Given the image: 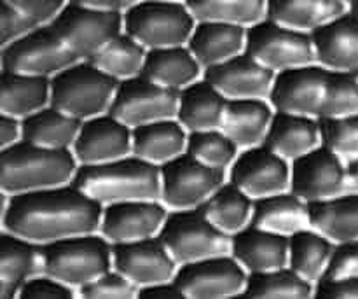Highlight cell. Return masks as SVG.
I'll return each instance as SVG.
<instances>
[{
	"label": "cell",
	"mask_w": 358,
	"mask_h": 299,
	"mask_svg": "<svg viewBox=\"0 0 358 299\" xmlns=\"http://www.w3.org/2000/svg\"><path fill=\"white\" fill-rule=\"evenodd\" d=\"M275 112V107L268 98L229 100L220 128L234 140L240 149L261 146L264 144Z\"/></svg>",
	"instance_id": "26"
},
{
	"label": "cell",
	"mask_w": 358,
	"mask_h": 299,
	"mask_svg": "<svg viewBox=\"0 0 358 299\" xmlns=\"http://www.w3.org/2000/svg\"><path fill=\"white\" fill-rule=\"evenodd\" d=\"M2 230L35 244L100 233L103 205L73 182L41 191L3 195Z\"/></svg>",
	"instance_id": "1"
},
{
	"label": "cell",
	"mask_w": 358,
	"mask_h": 299,
	"mask_svg": "<svg viewBox=\"0 0 358 299\" xmlns=\"http://www.w3.org/2000/svg\"><path fill=\"white\" fill-rule=\"evenodd\" d=\"M175 282L185 299H241L248 272L233 254H220L180 265Z\"/></svg>",
	"instance_id": "13"
},
{
	"label": "cell",
	"mask_w": 358,
	"mask_h": 299,
	"mask_svg": "<svg viewBox=\"0 0 358 299\" xmlns=\"http://www.w3.org/2000/svg\"><path fill=\"white\" fill-rule=\"evenodd\" d=\"M346 161V193H358V156Z\"/></svg>",
	"instance_id": "51"
},
{
	"label": "cell",
	"mask_w": 358,
	"mask_h": 299,
	"mask_svg": "<svg viewBox=\"0 0 358 299\" xmlns=\"http://www.w3.org/2000/svg\"><path fill=\"white\" fill-rule=\"evenodd\" d=\"M324 144L320 119L294 112L276 111L264 146L285 160L294 161Z\"/></svg>",
	"instance_id": "24"
},
{
	"label": "cell",
	"mask_w": 358,
	"mask_h": 299,
	"mask_svg": "<svg viewBox=\"0 0 358 299\" xmlns=\"http://www.w3.org/2000/svg\"><path fill=\"white\" fill-rule=\"evenodd\" d=\"M203 72L205 69L187 46H171L147 51L142 76L161 86L180 91L189 84L203 79Z\"/></svg>",
	"instance_id": "29"
},
{
	"label": "cell",
	"mask_w": 358,
	"mask_h": 299,
	"mask_svg": "<svg viewBox=\"0 0 358 299\" xmlns=\"http://www.w3.org/2000/svg\"><path fill=\"white\" fill-rule=\"evenodd\" d=\"M159 238L178 265L231 254V235L219 230L199 207L170 210Z\"/></svg>",
	"instance_id": "8"
},
{
	"label": "cell",
	"mask_w": 358,
	"mask_h": 299,
	"mask_svg": "<svg viewBox=\"0 0 358 299\" xmlns=\"http://www.w3.org/2000/svg\"><path fill=\"white\" fill-rule=\"evenodd\" d=\"M252 224L273 233L292 237L311 228L310 203L292 191L255 200Z\"/></svg>",
	"instance_id": "28"
},
{
	"label": "cell",
	"mask_w": 358,
	"mask_h": 299,
	"mask_svg": "<svg viewBox=\"0 0 358 299\" xmlns=\"http://www.w3.org/2000/svg\"><path fill=\"white\" fill-rule=\"evenodd\" d=\"M157 2H185V0H157Z\"/></svg>",
	"instance_id": "53"
},
{
	"label": "cell",
	"mask_w": 358,
	"mask_h": 299,
	"mask_svg": "<svg viewBox=\"0 0 358 299\" xmlns=\"http://www.w3.org/2000/svg\"><path fill=\"white\" fill-rule=\"evenodd\" d=\"M247 27L222 21H198L187 42L203 69L219 65L233 56L245 53Z\"/></svg>",
	"instance_id": "25"
},
{
	"label": "cell",
	"mask_w": 358,
	"mask_h": 299,
	"mask_svg": "<svg viewBox=\"0 0 358 299\" xmlns=\"http://www.w3.org/2000/svg\"><path fill=\"white\" fill-rule=\"evenodd\" d=\"M196 21L252 27L268 18V0H185Z\"/></svg>",
	"instance_id": "39"
},
{
	"label": "cell",
	"mask_w": 358,
	"mask_h": 299,
	"mask_svg": "<svg viewBox=\"0 0 358 299\" xmlns=\"http://www.w3.org/2000/svg\"><path fill=\"white\" fill-rule=\"evenodd\" d=\"M138 299H185V296L173 279L166 280V282H157L152 284V286L140 287Z\"/></svg>",
	"instance_id": "48"
},
{
	"label": "cell",
	"mask_w": 358,
	"mask_h": 299,
	"mask_svg": "<svg viewBox=\"0 0 358 299\" xmlns=\"http://www.w3.org/2000/svg\"><path fill=\"white\" fill-rule=\"evenodd\" d=\"M79 168L72 149H49L21 140L0 149V189L3 195L41 191L70 184Z\"/></svg>",
	"instance_id": "3"
},
{
	"label": "cell",
	"mask_w": 358,
	"mask_h": 299,
	"mask_svg": "<svg viewBox=\"0 0 358 299\" xmlns=\"http://www.w3.org/2000/svg\"><path fill=\"white\" fill-rule=\"evenodd\" d=\"M311 228L334 244L358 240V193L310 203Z\"/></svg>",
	"instance_id": "33"
},
{
	"label": "cell",
	"mask_w": 358,
	"mask_h": 299,
	"mask_svg": "<svg viewBox=\"0 0 358 299\" xmlns=\"http://www.w3.org/2000/svg\"><path fill=\"white\" fill-rule=\"evenodd\" d=\"M227 102L229 98L224 97L212 83L199 79L180 90L177 119L189 133L220 128Z\"/></svg>",
	"instance_id": "31"
},
{
	"label": "cell",
	"mask_w": 358,
	"mask_h": 299,
	"mask_svg": "<svg viewBox=\"0 0 358 299\" xmlns=\"http://www.w3.org/2000/svg\"><path fill=\"white\" fill-rule=\"evenodd\" d=\"M180 91L161 86L145 76L121 81L110 105V114L129 128L175 119L178 114Z\"/></svg>",
	"instance_id": "14"
},
{
	"label": "cell",
	"mask_w": 358,
	"mask_h": 299,
	"mask_svg": "<svg viewBox=\"0 0 358 299\" xmlns=\"http://www.w3.org/2000/svg\"><path fill=\"white\" fill-rule=\"evenodd\" d=\"M290 191L304 202H322L346 193L345 158L324 144L290 161Z\"/></svg>",
	"instance_id": "15"
},
{
	"label": "cell",
	"mask_w": 358,
	"mask_h": 299,
	"mask_svg": "<svg viewBox=\"0 0 358 299\" xmlns=\"http://www.w3.org/2000/svg\"><path fill=\"white\" fill-rule=\"evenodd\" d=\"M203 79L212 83L229 100L268 98L275 84L276 72L259 63L247 53L205 69Z\"/></svg>",
	"instance_id": "20"
},
{
	"label": "cell",
	"mask_w": 358,
	"mask_h": 299,
	"mask_svg": "<svg viewBox=\"0 0 358 299\" xmlns=\"http://www.w3.org/2000/svg\"><path fill=\"white\" fill-rule=\"evenodd\" d=\"M114 244L101 233L77 235L42 245V273L80 289L114 268Z\"/></svg>",
	"instance_id": "5"
},
{
	"label": "cell",
	"mask_w": 358,
	"mask_h": 299,
	"mask_svg": "<svg viewBox=\"0 0 358 299\" xmlns=\"http://www.w3.org/2000/svg\"><path fill=\"white\" fill-rule=\"evenodd\" d=\"M336 244L317 230H303L289 237V266L303 279L317 284L325 275Z\"/></svg>",
	"instance_id": "36"
},
{
	"label": "cell",
	"mask_w": 358,
	"mask_h": 299,
	"mask_svg": "<svg viewBox=\"0 0 358 299\" xmlns=\"http://www.w3.org/2000/svg\"><path fill=\"white\" fill-rule=\"evenodd\" d=\"M16 7L37 25H49L69 4V0H2Z\"/></svg>",
	"instance_id": "46"
},
{
	"label": "cell",
	"mask_w": 358,
	"mask_h": 299,
	"mask_svg": "<svg viewBox=\"0 0 358 299\" xmlns=\"http://www.w3.org/2000/svg\"><path fill=\"white\" fill-rule=\"evenodd\" d=\"M255 200L226 181L199 209L219 230L233 237L252 224Z\"/></svg>",
	"instance_id": "35"
},
{
	"label": "cell",
	"mask_w": 358,
	"mask_h": 299,
	"mask_svg": "<svg viewBox=\"0 0 358 299\" xmlns=\"http://www.w3.org/2000/svg\"><path fill=\"white\" fill-rule=\"evenodd\" d=\"M345 2H346V4H350V2H352V0H345Z\"/></svg>",
	"instance_id": "54"
},
{
	"label": "cell",
	"mask_w": 358,
	"mask_h": 299,
	"mask_svg": "<svg viewBox=\"0 0 358 299\" xmlns=\"http://www.w3.org/2000/svg\"><path fill=\"white\" fill-rule=\"evenodd\" d=\"M38 27H42V25L35 23L34 20H30L27 14L17 11L16 7L2 2V7H0V44H10V42L24 37Z\"/></svg>",
	"instance_id": "44"
},
{
	"label": "cell",
	"mask_w": 358,
	"mask_h": 299,
	"mask_svg": "<svg viewBox=\"0 0 358 299\" xmlns=\"http://www.w3.org/2000/svg\"><path fill=\"white\" fill-rule=\"evenodd\" d=\"M73 184L101 205L161 200V167L129 154L108 163L79 165Z\"/></svg>",
	"instance_id": "4"
},
{
	"label": "cell",
	"mask_w": 358,
	"mask_h": 299,
	"mask_svg": "<svg viewBox=\"0 0 358 299\" xmlns=\"http://www.w3.org/2000/svg\"><path fill=\"white\" fill-rule=\"evenodd\" d=\"M196 23L185 2L140 0L124 13V32L147 49L187 46Z\"/></svg>",
	"instance_id": "7"
},
{
	"label": "cell",
	"mask_w": 358,
	"mask_h": 299,
	"mask_svg": "<svg viewBox=\"0 0 358 299\" xmlns=\"http://www.w3.org/2000/svg\"><path fill=\"white\" fill-rule=\"evenodd\" d=\"M147 51L149 49L145 46L122 32L117 37L112 39L107 46H103L96 55L91 56L90 62L121 83V81L142 76Z\"/></svg>",
	"instance_id": "38"
},
{
	"label": "cell",
	"mask_w": 358,
	"mask_h": 299,
	"mask_svg": "<svg viewBox=\"0 0 358 299\" xmlns=\"http://www.w3.org/2000/svg\"><path fill=\"white\" fill-rule=\"evenodd\" d=\"M320 123L324 146L345 160L358 156V112L343 118L322 119Z\"/></svg>",
	"instance_id": "41"
},
{
	"label": "cell",
	"mask_w": 358,
	"mask_h": 299,
	"mask_svg": "<svg viewBox=\"0 0 358 299\" xmlns=\"http://www.w3.org/2000/svg\"><path fill=\"white\" fill-rule=\"evenodd\" d=\"M348 11L345 0H268V18L285 27L313 34Z\"/></svg>",
	"instance_id": "32"
},
{
	"label": "cell",
	"mask_w": 358,
	"mask_h": 299,
	"mask_svg": "<svg viewBox=\"0 0 358 299\" xmlns=\"http://www.w3.org/2000/svg\"><path fill=\"white\" fill-rule=\"evenodd\" d=\"M189 132L175 119L147 123L133 128V154L154 165H164L187 153Z\"/></svg>",
	"instance_id": "27"
},
{
	"label": "cell",
	"mask_w": 358,
	"mask_h": 299,
	"mask_svg": "<svg viewBox=\"0 0 358 299\" xmlns=\"http://www.w3.org/2000/svg\"><path fill=\"white\" fill-rule=\"evenodd\" d=\"M83 121L48 105L23 119V140L49 149H72Z\"/></svg>",
	"instance_id": "34"
},
{
	"label": "cell",
	"mask_w": 358,
	"mask_h": 299,
	"mask_svg": "<svg viewBox=\"0 0 358 299\" xmlns=\"http://www.w3.org/2000/svg\"><path fill=\"white\" fill-rule=\"evenodd\" d=\"M114 270L128 277L140 287L152 286L157 282L173 280L178 272V263L157 237L143 238L126 244H114Z\"/></svg>",
	"instance_id": "18"
},
{
	"label": "cell",
	"mask_w": 358,
	"mask_h": 299,
	"mask_svg": "<svg viewBox=\"0 0 358 299\" xmlns=\"http://www.w3.org/2000/svg\"><path fill=\"white\" fill-rule=\"evenodd\" d=\"M79 60H90L124 32V14L69 2L49 23Z\"/></svg>",
	"instance_id": "10"
},
{
	"label": "cell",
	"mask_w": 358,
	"mask_h": 299,
	"mask_svg": "<svg viewBox=\"0 0 358 299\" xmlns=\"http://www.w3.org/2000/svg\"><path fill=\"white\" fill-rule=\"evenodd\" d=\"M79 291V298L84 299H135L138 298V286L128 277L112 268L105 275L91 280Z\"/></svg>",
	"instance_id": "42"
},
{
	"label": "cell",
	"mask_w": 358,
	"mask_h": 299,
	"mask_svg": "<svg viewBox=\"0 0 358 299\" xmlns=\"http://www.w3.org/2000/svg\"><path fill=\"white\" fill-rule=\"evenodd\" d=\"M240 151V147L234 144L229 135L224 133L222 128L189 133L187 153L201 163L210 165L213 168L229 170Z\"/></svg>",
	"instance_id": "40"
},
{
	"label": "cell",
	"mask_w": 358,
	"mask_h": 299,
	"mask_svg": "<svg viewBox=\"0 0 358 299\" xmlns=\"http://www.w3.org/2000/svg\"><path fill=\"white\" fill-rule=\"evenodd\" d=\"M69 2L79 4V6L93 7V9L101 11H114V13H122L131 9L133 6L140 2V0H69Z\"/></svg>",
	"instance_id": "50"
},
{
	"label": "cell",
	"mask_w": 358,
	"mask_h": 299,
	"mask_svg": "<svg viewBox=\"0 0 358 299\" xmlns=\"http://www.w3.org/2000/svg\"><path fill=\"white\" fill-rule=\"evenodd\" d=\"M51 105V77L2 70L0 74V111L24 119Z\"/></svg>",
	"instance_id": "30"
},
{
	"label": "cell",
	"mask_w": 358,
	"mask_h": 299,
	"mask_svg": "<svg viewBox=\"0 0 358 299\" xmlns=\"http://www.w3.org/2000/svg\"><path fill=\"white\" fill-rule=\"evenodd\" d=\"M168 209L161 200H129L103 207L100 233L112 244L157 237L166 221Z\"/></svg>",
	"instance_id": "17"
},
{
	"label": "cell",
	"mask_w": 358,
	"mask_h": 299,
	"mask_svg": "<svg viewBox=\"0 0 358 299\" xmlns=\"http://www.w3.org/2000/svg\"><path fill=\"white\" fill-rule=\"evenodd\" d=\"M269 102L275 111L311 116L320 121L357 114L358 77L320 63L297 67L276 74Z\"/></svg>",
	"instance_id": "2"
},
{
	"label": "cell",
	"mask_w": 358,
	"mask_h": 299,
	"mask_svg": "<svg viewBox=\"0 0 358 299\" xmlns=\"http://www.w3.org/2000/svg\"><path fill=\"white\" fill-rule=\"evenodd\" d=\"M358 277V240L336 244L331 263L322 279H345Z\"/></svg>",
	"instance_id": "45"
},
{
	"label": "cell",
	"mask_w": 358,
	"mask_h": 299,
	"mask_svg": "<svg viewBox=\"0 0 358 299\" xmlns=\"http://www.w3.org/2000/svg\"><path fill=\"white\" fill-rule=\"evenodd\" d=\"M315 298V284L303 279L290 266L248 273L241 299H310Z\"/></svg>",
	"instance_id": "37"
},
{
	"label": "cell",
	"mask_w": 358,
	"mask_h": 299,
	"mask_svg": "<svg viewBox=\"0 0 358 299\" xmlns=\"http://www.w3.org/2000/svg\"><path fill=\"white\" fill-rule=\"evenodd\" d=\"M317 63L358 77V18L346 11L313 34Z\"/></svg>",
	"instance_id": "21"
},
{
	"label": "cell",
	"mask_w": 358,
	"mask_h": 299,
	"mask_svg": "<svg viewBox=\"0 0 358 299\" xmlns=\"http://www.w3.org/2000/svg\"><path fill=\"white\" fill-rule=\"evenodd\" d=\"M317 299H358V277L320 279L315 284Z\"/></svg>",
	"instance_id": "47"
},
{
	"label": "cell",
	"mask_w": 358,
	"mask_h": 299,
	"mask_svg": "<svg viewBox=\"0 0 358 299\" xmlns=\"http://www.w3.org/2000/svg\"><path fill=\"white\" fill-rule=\"evenodd\" d=\"M231 254L248 273L283 268L289 266V237L250 224L231 237Z\"/></svg>",
	"instance_id": "22"
},
{
	"label": "cell",
	"mask_w": 358,
	"mask_h": 299,
	"mask_svg": "<svg viewBox=\"0 0 358 299\" xmlns=\"http://www.w3.org/2000/svg\"><path fill=\"white\" fill-rule=\"evenodd\" d=\"M245 53L276 74L317 63L310 32L285 27L269 18L248 27Z\"/></svg>",
	"instance_id": "9"
},
{
	"label": "cell",
	"mask_w": 358,
	"mask_h": 299,
	"mask_svg": "<svg viewBox=\"0 0 358 299\" xmlns=\"http://www.w3.org/2000/svg\"><path fill=\"white\" fill-rule=\"evenodd\" d=\"M80 62L72 49L56 35L49 25L35 28L24 37L2 46V70L52 77L66 67Z\"/></svg>",
	"instance_id": "12"
},
{
	"label": "cell",
	"mask_w": 358,
	"mask_h": 299,
	"mask_svg": "<svg viewBox=\"0 0 358 299\" xmlns=\"http://www.w3.org/2000/svg\"><path fill=\"white\" fill-rule=\"evenodd\" d=\"M348 11L358 18V0H352V2L348 4Z\"/></svg>",
	"instance_id": "52"
},
{
	"label": "cell",
	"mask_w": 358,
	"mask_h": 299,
	"mask_svg": "<svg viewBox=\"0 0 358 299\" xmlns=\"http://www.w3.org/2000/svg\"><path fill=\"white\" fill-rule=\"evenodd\" d=\"M79 291L66 286L58 279L49 275H37L27 280L20 289V299H73Z\"/></svg>",
	"instance_id": "43"
},
{
	"label": "cell",
	"mask_w": 358,
	"mask_h": 299,
	"mask_svg": "<svg viewBox=\"0 0 358 299\" xmlns=\"http://www.w3.org/2000/svg\"><path fill=\"white\" fill-rule=\"evenodd\" d=\"M226 181L227 170L210 167L184 153L161 165V202L170 210L198 209Z\"/></svg>",
	"instance_id": "11"
},
{
	"label": "cell",
	"mask_w": 358,
	"mask_h": 299,
	"mask_svg": "<svg viewBox=\"0 0 358 299\" xmlns=\"http://www.w3.org/2000/svg\"><path fill=\"white\" fill-rule=\"evenodd\" d=\"M37 275H42V245L2 230L0 299L17 298L21 286Z\"/></svg>",
	"instance_id": "23"
},
{
	"label": "cell",
	"mask_w": 358,
	"mask_h": 299,
	"mask_svg": "<svg viewBox=\"0 0 358 299\" xmlns=\"http://www.w3.org/2000/svg\"><path fill=\"white\" fill-rule=\"evenodd\" d=\"M290 161L268 146L241 149L227 170V181L254 200L290 191Z\"/></svg>",
	"instance_id": "16"
},
{
	"label": "cell",
	"mask_w": 358,
	"mask_h": 299,
	"mask_svg": "<svg viewBox=\"0 0 358 299\" xmlns=\"http://www.w3.org/2000/svg\"><path fill=\"white\" fill-rule=\"evenodd\" d=\"M79 165H98L133 154V128L107 114L83 121L72 147Z\"/></svg>",
	"instance_id": "19"
},
{
	"label": "cell",
	"mask_w": 358,
	"mask_h": 299,
	"mask_svg": "<svg viewBox=\"0 0 358 299\" xmlns=\"http://www.w3.org/2000/svg\"><path fill=\"white\" fill-rule=\"evenodd\" d=\"M117 86V79L80 60L51 77V105L86 121L110 111Z\"/></svg>",
	"instance_id": "6"
},
{
	"label": "cell",
	"mask_w": 358,
	"mask_h": 299,
	"mask_svg": "<svg viewBox=\"0 0 358 299\" xmlns=\"http://www.w3.org/2000/svg\"><path fill=\"white\" fill-rule=\"evenodd\" d=\"M23 140V119L10 114H2L0 118V147L14 146Z\"/></svg>",
	"instance_id": "49"
}]
</instances>
